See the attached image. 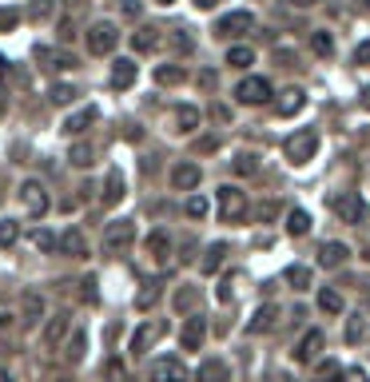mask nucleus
<instances>
[{"label":"nucleus","mask_w":370,"mask_h":382,"mask_svg":"<svg viewBox=\"0 0 370 382\" xmlns=\"http://www.w3.org/2000/svg\"><path fill=\"white\" fill-rule=\"evenodd\" d=\"M283 151H287V160L295 163V168L310 163L315 160V151H319V132H315V128H299L295 136L283 144Z\"/></svg>","instance_id":"nucleus-1"},{"label":"nucleus","mask_w":370,"mask_h":382,"mask_svg":"<svg viewBox=\"0 0 370 382\" xmlns=\"http://www.w3.org/2000/svg\"><path fill=\"white\" fill-rule=\"evenodd\" d=\"M331 211L343 223H350V227H358V223L366 219V203L358 199V191H338V196L331 199Z\"/></svg>","instance_id":"nucleus-2"},{"label":"nucleus","mask_w":370,"mask_h":382,"mask_svg":"<svg viewBox=\"0 0 370 382\" xmlns=\"http://www.w3.org/2000/svg\"><path fill=\"white\" fill-rule=\"evenodd\" d=\"M116 44H120V32H116V25H108V20H96V25L88 28V52H92V56H108V52H116Z\"/></svg>","instance_id":"nucleus-3"},{"label":"nucleus","mask_w":370,"mask_h":382,"mask_svg":"<svg viewBox=\"0 0 370 382\" xmlns=\"http://www.w3.org/2000/svg\"><path fill=\"white\" fill-rule=\"evenodd\" d=\"M136 243V219H111L104 227V251H123Z\"/></svg>","instance_id":"nucleus-4"},{"label":"nucleus","mask_w":370,"mask_h":382,"mask_svg":"<svg viewBox=\"0 0 370 382\" xmlns=\"http://www.w3.org/2000/svg\"><path fill=\"white\" fill-rule=\"evenodd\" d=\"M215 203H219L223 219H243V215H247V196L235 184H223L219 191H215Z\"/></svg>","instance_id":"nucleus-5"},{"label":"nucleus","mask_w":370,"mask_h":382,"mask_svg":"<svg viewBox=\"0 0 370 382\" xmlns=\"http://www.w3.org/2000/svg\"><path fill=\"white\" fill-rule=\"evenodd\" d=\"M20 203H25V211H28V215H36V219L52 207V203H48V191H44V184H40V179H25V184H20Z\"/></svg>","instance_id":"nucleus-6"},{"label":"nucleus","mask_w":370,"mask_h":382,"mask_svg":"<svg viewBox=\"0 0 370 382\" xmlns=\"http://www.w3.org/2000/svg\"><path fill=\"white\" fill-rule=\"evenodd\" d=\"M163 331H167V322H160V319L139 322L136 331H132V343H128V350H132V355H144V350H151V343H156Z\"/></svg>","instance_id":"nucleus-7"},{"label":"nucleus","mask_w":370,"mask_h":382,"mask_svg":"<svg viewBox=\"0 0 370 382\" xmlns=\"http://www.w3.org/2000/svg\"><path fill=\"white\" fill-rule=\"evenodd\" d=\"M235 96L243 100V104H267L271 100V80L267 76H247V80H239Z\"/></svg>","instance_id":"nucleus-8"},{"label":"nucleus","mask_w":370,"mask_h":382,"mask_svg":"<svg viewBox=\"0 0 370 382\" xmlns=\"http://www.w3.org/2000/svg\"><path fill=\"white\" fill-rule=\"evenodd\" d=\"M68 331H72V315H52V319L44 322V331H40L44 350H60V343L68 339Z\"/></svg>","instance_id":"nucleus-9"},{"label":"nucleus","mask_w":370,"mask_h":382,"mask_svg":"<svg viewBox=\"0 0 370 382\" xmlns=\"http://www.w3.org/2000/svg\"><path fill=\"white\" fill-rule=\"evenodd\" d=\"M151 382H191V370L179 358H156L151 362Z\"/></svg>","instance_id":"nucleus-10"},{"label":"nucleus","mask_w":370,"mask_h":382,"mask_svg":"<svg viewBox=\"0 0 370 382\" xmlns=\"http://www.w3.org/2000/svg\"><path fill=\"white\" fill-rule=\"evenodd\" d=\"M96 116H100V108H96V104H84V108H76L72 116H68V120L60 123V132H64L68 139H72V136H84L88 128L96 123Z\"/></svg>","instance_id":"nucleus-11"},{"label":"nucleus","mask_w":370,"mask_h":382,"mask_svg":"<svg viewBox=\"0 0 370 382\" xmlns=\"http://www.w3.org/2000/svg\"><path fill=\"white\" fill-rule=\"evenodd\" d=\"M215 32H219V36H247V32H255V16L251 13H227V16H219Z\"/></svg>","instance_id":"nucleus-12"},{"label":"nucleus","mask_w":370,"mask_h":382,"mask_svg":"<svg viewBox=\"0 0 370 382\" xmlns=\"http://www.w3.org/2000/svg\"><path fill=\"white\" fill-rule=\"evenodd\" d=\"M322 343H327V339H322V331H315V327H310V331L303 334V339H299V346L291 350V355H295L299 367H307V362H315V358H319Z\"/></svg>","instance_id":"nucleus-13"},{"label":"nucleus","mask_w":370,"mask_h":382,"mask_svg":"<svg viewBox=\"0 0 370 382\" xmlns=\"http://www.w3.org/2000/svg\"><path fill=\"white\" fill-rule=\"evenodd\" d=\"M199 179H203V172H199V163L184 160L172 168V187L175 191H191V187H199Z\"/></svg>","instance_id":"nucleus-14"},{"label":"nucleus","mask_w":370,"mask_h":382,"mask_svg":"<svg viewBox=\"0 0 370 382\" xmlns=\"http://www.w3.org/2000/svg\"><path fill=\"white\" fill-rule=\"evenodd\" d=\"M139 76V64L128 60V56H120V60H111V88L116 92H123V88H132Z\"/></svg>","instance_id":"nucleus-15"},{"label":"nucleus","mask_w":370,"mask_h":382,"mask_svg":"<svg viewBox=\"0 0 370 382\" xmlns=\"http://www.w3.org/2000/svg\"><path fill=\"white\" fill-rule=\"evenodd\" d=\"M346 259H350V247L338 243V239H331V243L319 247V267H327V271H338Z\"/></svg>","instance_id":"nucleus-16"},{"label":"nucleus","mask_w":370,"mask_h":382,"mask_svg":"<svg viewBox=\"0 0 370 382\" xmlns=\"http://www.w3.org/2000/svg\"><path fill=\"white\" fill-rule=\"evenodd\" d=\"M163 44V32L156 25H144L132 32V52H139V56H148V52H156Z\"/></svg>","instance_id":"nucleus-17"},{"label":"nucleus","mask_w":370,"mask_h":382,"mask_svg":"<svg viewBox=\"0 0 370 382\" xmlns=\"http://www.w3.org/2000/svg\"><path fill=\"white\" fill-rule=\"evenodd\" d=\"M191 382H231V367H227L223 358H207V362H199Z\"/></svg>","instance_id":"nucleus-18"},{"label":"nucleus","mask_w":370,"mask_h":382,"mask_svg":"<svg viewBox=\"0 0 370 382\" xmlns=\"http://www.w3.org/2000/svg\"><path fill=\"white\" fill-rule=\"evenodd\" d=\"M179 339H184V350H199V346H203V339H207V322H203V315H191Z\"/></svg>","instance_id":"nucleus-19"},{"label":"nucleus","mask_w":370,"mask_h":382,"mask_svg":"<svg viewBox=\"0 0 370 382\" xmlns=\"http://www.w3.org/2000/svg\"><path fill=\"white\" fill-rule=\"evenodd\" d=\"M275 322H279V307L275 303H263L255 315H251V322H247V334H259V331H271Z\"/></svg>","instance_id":"nucleus-20"},{"label":"nucleus","mask_w":370,"mask_h":382,"mask_svg":"<svg viewBox=\"0 0 370 382\" xmlns=\"http://www.w3.org/2000/svg\"><path fill=\"white\" fill-rule=\"evenodd\" d=\"M223 259H227V243H223V239H215V243L203 251V259H199V271H203V275H215V271L223 267Z\"/></svg>","instance_id":"nucleus-21"},{"label":"nucleus","mask_w":370,"mask_h":382,"mask_svg":"<svg viewBox=\"0 0 370 382\" xmlns=\"http://www.w3.org/2000/svg\"><path fill=\"white\" fill-rule=\"evenodd\" d=\"M120 199H123V172L120 168H111L108 172V187L100 191V203H104V207H116Z\"/></svg>","instance_id":"nucleus-22"},{"label":"nucleus","mask_w":370,"mask_h":382,"mask_svg":"<svg viewBox=\"0 0 370 382\" xmlns=\"http://www.w3.org/2000/svg\"><path fill=\"white\" fill-rule=\"evenodd\" d=\"M56 251H68L72 259H84V255H88V243H84V235H80V231H64L60 239H56Z\"/></svg>","instance_id":"nucleus-23"},{"label":"nucleus","mask_w":370,"mask_h":382,"mask_svg":"<svg viewBox=\"0 0 370 382\" xmlns=\"http://www.w3.org/2000/svg\"><path fill=\"white\" fill-rule=\"evenodd\" d=\"M160 295H163V283L160 279H148V283L139 287V295H136V311H151L156 303H160Z\"/></svg>","instance_id":"nucleus-24"},{"label":"nucleus","mask_w":370,"mask_h":382,"mask_svg":"<svg viewBox=\"0 0 370 382\" xmlns=\"http://www.w3.org/2000/svg\"><path fill=\"white\" fill-rule=\"evenodd\" d=\"M20 315H25V322H40L44 319V295L25 291V299H20Z\"/></svg>","instance_id":"nucleus-25"},{"label":"nucleus","mask_w":370,"mask_h":382,"mask_svg":"<svg viewBox=\"0 0 370 382\" xmlns=\"http://www.w3.org/2000/svg\"><path fill=\"white\" fill-rule=\"evenodd\" d=\"M303 104H307V96L299 88H291V92H283V96L275 100V111L279 116H295V111H303Z\"/></svg>","instance_id":"nucleus-26"},{"label":"nucleus","mask_w":370,"mask_h":382,"mask_svg":"<svg viewBox=\"0 0 370 382\" xmlns=\"http://www.w3.org/2000/svg\"><path fill=\"white\" fill-rule=\"evenodd\" d=\"M310 231V215L303 207H295V211H287V235H295V239H303V235Z\"/></svg>","instance_id":"nucleus-27"},{"label":"nucleus","mask_w":370,"mask_h":382,"mask_svg":"<svg viewBox=\"0 0 370 382\" xmlns=\"http://www.w3.org/2000/svg\"><path fill=\"white\" fill-rule=\"evenodd\" d=\"M148 251L163 263L167 255H172V235H167V231H151V235H148Z\"/></svg>","instance_id":"nucleus-28"},{"label":"nucleus","mask_w":370,"mask_h":382,"mask_svg":"<svg viewBox=\"0 0 370 382\" xmlns=\"http://www.w3.org/2000/svg\"><path fill=\"white\" fill-rule=\"evenodd\" d=\"M199 120H203V116H199V108H191V104H179V108H175V123H179V132H196Z\"/></svg>","instance_id":"nucleus-29"},{"label":"nucleus","mask_w":370,"mask_h":382,"mask_svg":"<svg viewBox=\"0 0 370 382\" xmlns=\"http://www.w3.org/2000/svg\"><path fill=\"white\" fill-rule=\"evenodd\" d=\"M36 60H48V68H56V72H64V68L76 64L68 52H56V48H36Z\"/></svg>","instance_id":"nucleus-30"},{"label":"nucleus","mask_w":370,"mask_h":382,"mask_svg":"<svg viewBox=\"0 0 370 382\" xmlns=\"http://www.w3.org/2000/svg\"><path fill=\"white\" fill-rule=\"evenodd\" d=\"M343 295H338V291H331V287H327V291H319V311L322 315H343Z\"/></svg>","instance_id":"nucleus-31"},{"label":"nucleus","mask_w":370,"mask_h":382,"mask_svg":"<svg viewBox=\"0 0 370 382\" xmlns=\"http://www.w3.org/2000/svg\"><path fill=\"white\" fill-rule=\"evenodd\" d=\"M227 64H231V68H251V64H255V52L247 48V44H231V48H227Z\"/></svg>","instance_id":"nucleus-32"},{"label":"nucleus","mask_w":370,"mask_h":382,"mask_svg":"<svg viewBox=\"0 0 370 382\" xmlns=\"http://www.w3.org/2000/svg\"><path fill=\"white\" fill-rule=\"evenodd\" d=\"M156 80L167 84V88H175V84H184V80H187V72L179 68V64H163V68H156Z\"/></svg>","instance_id":"nucleus-33"},{"label":"nucleus","mask_w":370,"mask_h":382,"mask_svg":"<svg viewBox=\"0 0 370 382\" xmlns=\"http://www.w3.org/2000/svg\"><path fill=\"white\" fill-rule=\"evenodd\" d=\"M310 48H315V56H322V60H327V56L334 52V40H331V32H327V28H319V32H310Z\"/></svg>","instance_id":"nucleus-34"},{"label":"nucleus","mask_w":370,"mask_h":382,"mask_svg":"<svg viewBox=\"0 0 370 382\" xmlns=\"http://www.w3.org/2000/svg\"><path fill=\"white\" fill-rule=\"evenodd\" d=\"M68 160H72L76 168H92V160H96V148H92V144H72Z\"/></svg>","instance_id":"nucleus-35"},{"label":"nucleus","mask_w":370,"mask_h":382,"mask_svg":"<svg viewBox=\"0 0 370 382\" xmlns=\"http://www.w3.org/2000/svg\"><path fill=\"white\" fill-rule=\"evenodd\" d=\"M104 378L108 382H132V374L123 367V358H108V362H104Z\"/></svg>","instance_id":"nucleus-36"},{"label":"nucleus","mask_w":370,"mask_h":382,"mask_svg":"<svg viewBox=\"0 0 370 382\" xmlns=\"http://www.w3.org/2000/svg\"><path fill=\"white\" fill-rule=\"evenodd\" d=\"M231 172L235 175H255V172H259V163H255V156H251V151H239V156L231 160Z\"/></svg>","instance_id":"nucleus-37"},{"label":"nucleus","mask_w":370,"mask_h":382,"mask_svg":"<svg viewBox=\"0 0 370 382\" xmlns=\"http://www.w3.org/2000/svg\"><path fill=\"white\" fill-rule=\"evenodd\" d=\"M287 283L295 287V291H307V287H310V267H303V263H295V267L287 271Z\"/></svg>","instance_id":"nucleus-38"},{"label":"nucleus","mask_w":370,"mask_h":382,"mask_svg":"<svg viewBox=\"0 0 370 382\" xmlns=\"http://www.w3.org/2000/svg\"><path fill=\"white\" fill-rule=\"evenodd\" d=\"M32 243H36V251L52 255V251H56V235H52V231H44V227H36V231H32Z\"/></svg>","instance_id":"nucleus-39"},{"label":"nucleus","mask_w":370,"mask_h":382,"mask_svg":"<svg viewBox=\"0 0 370 382\" xmlns=\"http://www.w3.org/2000/svg\"><path fill=\"white\" fill-rule=\"evenodd\" d=\"M48 100H52V104H60V108H64V104H72V100H76V88H72V84H52Z\"/></svg>","instance_id":"nucleus-40"},{"label":"nucleus","mask_w":370,"mask_h":382,"mask_svg":"<svg viewBox=\"0 0 370 382\" xmlns=\"http://www.w3.org/2000/svg\"><path fill=\"white\" fill-rule=\"evenodd\" d=\"M196 295H199L196 287H184V291H175L172 307H175V311H191V307H196Z\"/></svg>","instance_id":"nucleus-41"},{"label":"nucleus","mask_w":370,"mask_h":382,"mask_svg":"<svg viewBox=\"0 0 370 382\" xmlns=\"http://www.w3.org/2000/svg\"><path fill=\"white\" fill-rule=\"evenodd\" d=\"M84 343H88L84 331H76L72 339H68V346H64V355L72 358V362H80V358H84Z\"/></svg>","instance_id":"nucleus-42"},{"label":"nucleus","mask_w":370,"mask_h":382,"mask_svg":"<svg viewBox=\"0 0 370 382\" xmlns=\"http://www.w3.org/2000/svg\"><path fill=\"white\" fill-rule=\"evenodd\" d=\"M184 211H187V215H191V219H203V215H207V211H211V203H207V199H203V196H191V199H187V203H184Z\"/></svg>","instance_id":"nucleus-43"},{"label":"nucleus","mask_w":370,"mask_h":382,"mask_svg":"<svg viewBox=\"0 0 370 382\" xmlns=\"http://www.w3.org/2000/svg\"><path fill=\"white\" fill-rule=\"evenodd\" d=\"M16 239H20V223L4 219V223H0V247H13Z\"/></svg>","instance_id":"nucleus-44"},{"label":"nucleus","mask_w":370,"mask_h":382,"mask_svg":"<svg viewBox=\"0 0 370 382\" xmlns=\"http://www.w3.org/2000/svg\"><path fill=\"white\" fill-rule=\"evenodd\" d=\"M20 25V8H0V32H13Z\"/></svg>","instance_id":"nucleus-45"},{"label":"nucleus","mask_w":370,"mask_h":382,"mask_svg":"<svg viewBox=\"0 0 370 382\" xmlns=\"http://www.w3.org/2000/svg\"><path fill=\"white\" fill-rule=\"evenodd\" d=\"M28 16H32V20H48L52 16V0H32V4H28Z\"/></svg>","instance_id":"nucleus-46"},{"label":"nucleus","mask_w":370,"mask_h":382,"mask_svg":"<svg viewBox=\"0 0 370 382\" xmlns=\"http://www.w3.org/2000/svg\"><path fill=\"white\" fill-rule=\"evenodd\" d=\"M80 295H84V303H96V275L80 279Z\"/></svg>","instance_id":"nucleus-47"},{"label":"nucleus","mask_w":370,"mask_h":382,"mask_svg":"<svg viewBox=\"0 0 370 382\" xmlns=\"http://www.w3.org/2000/svg\"><path fill=\"white\" fill-rule=\"evenodd\" d=\"M338 374H343V367H338V362H327V367H319V382H334Z\"/></svg>","instance_id":"nucleus-48"},{"label":"nucleus","mask_w":370,"mask_h":382,"mask_svg":"<svg viewBox=\"0 0 370 382\" xmlns=\"http://www.w3.org/2000/svg\"><path fill=\"white\" fill-rule=\"evenodd\" d=\"M355 64H370V40H362L355 48Z\"/></svg>","instance_id":"nucleus-49"},{"label":"nucleus","mask_w":370,"mask_h":382,"mask_svg":"<svg viewBox=\"0 0 370 382\" xmlns=\"http://www.w3.org/2000/svg\"><path fill=\"white\" fill-rule=\"evenodd\" d=\"M199 84H203V88H207V92H211V88L219 84V76L211 72V68H203V72H199Z\"/></svg>","instance_id":"nucleus-50"},{"label":"nucleus","mask_w":370,"mask_h":382,"mask_svg":"<svg viewBox=\"0 0 370 382\" xmlns=\"http://www.w3.org/2000/svg\"><path fill=\"white\" fill-rule=\"evenodd\" d=\"M196 148L203 151V156H207V151H215V148H219V139H215V136H203V139L196 144Z\"/></svg>","instance_id":"nucleus-51"},{"label":"nucleus","mask_w":370,"mask_h":382,"mask_svg":"<svg viewBox=\"0 0 370 382\" xmlns=\"http://www.w3.org/2000/svg\"><path fill=\"white\" fill-rule=\"evenodd\" d=\"M215 299H219V303H231V279H223V283H219V291H215Z\"/></svg>","instance_id":"nucleus-52"},{"label":"nucleus","mask_w":370,"mask_h":382,"mask_svg":"<svg viewBox=\"0 0 370 382\" xmlns=\"http://www.w3.org/2000/svg\"><path fill=\"white\" fill-rule=\"evenodd\" d=\"M279 215V203H263L259 207V219H275Z\"/></svg>","instance_id":"nucleus-53"},{"label":"nucleus","mask_w":370,"mask_h":382,"mask_svg":"<svg viewBox=\"0 0 370 382\" xmlns=\"http://www.w3.org/2000/svg\"><path fill=\"white\" fill-rule=\"evenodd\" d=\"M76 36V28H72V20H60V40H72Z\"/></svg>","instance_id":"nucleus-54"},{"label":"nucleus","mask_w":370,"mask_h":382,"mask_svg":"<svg viewBox=\"0 0 370 382\" xmlns=\"http://www.w3.org/2000/svg\"><path fill=\"white\" fill-rule=\"evenodd\" d=\"M346 339H350V343H358V339H362V322H350V331H346Z\"/></svg>","instance_id":"nucleus-55"},{"label":"nucleus","mask_w":370,"mask_h":382,"mask_svg":"<svg viewBox=\"0 0 370 382\" xmlns=\"http://www.w3.org/2000/svg\"><path fill=\"white\" fill-rule=\"evenodd\" d=\"M191 4H196V8H203V13H207V8H215V4H219V0H191Z\"/></svg>","instance_id":"nucleus-56"},{"label":"nucleus","mask_w":370,"mask_h":382,"mask_svg":"<svg viewBox=\"0 0 370 382\" xmlns=\"http://www.w3.org/2000/svg\"><path fill=\"white\" fill-rule=\"evenodd\" d=\"M350 382H370V378H366V370H358V367H355V370H350Z\"/></svg>","instance_id":"nucleus-57"},{"label":"nucleus","mask_w":370,"mask_h":382,"mask_svg":"<svg viewBox=\"0 0 370 382\" xmlns=\"http://www.w3.org/2000/svg\"><path fill=\"white\" fill-rule=\"evenodd\" d=\"M291 4H295V8H315L319 0H291Z\"/></svg>","instance_id":"nucleus-58"},{"label":"nucleus","mask_w":370,"mask_h":382,"mask_svg":"<svg viewBox=\"0 0 370 382\" xmlns=\"http://www.w3.org/2000/svg\"><path fill=\"white\" fill-rule=\"evenodd\" d=\"M362 108L370 111V88H366V92H362Z\"/></svg>","instance_id":"nucleus-59"},{"label":"nucleus","mask_w":370,"mask_h":382,"mask_svg":"<svg viewBox=\"0 0 370 382\" xmlns=\"http://www.w3.org/2000/svg\"><path fill=\"white\" fill-rule=\"evenodd\" d=\"M362 8H366V13H370V0H362Z\"/></svg>","instance_id":"nucleus-60"},{"label":"nucleus","mask_w":370,"mask_h":382,"mask_svg":"<svg viewBox=\"0 0 370 382\" xmlns=\"http://www.w3.org/2000/svg\"><path fill=\"white\" fill-rule=\"evenodd\" d=\"M156 4H172V0H156Z\"/></svg>","instance_id":"nucleus-61"},{"label":"nucleus","mask_w":370,"mask_h":382,"mask_svg":"<svg viewBox=\"0 0 370 382\" xmlns=\"http://www.w3.org/2000/svg\"><path fill=\"white\" fill-rule=\"evenodd\" d=\"M56 382H68V378H56Z\"/></svg>","instance_id":"nucleus-62"}]
</instances>
